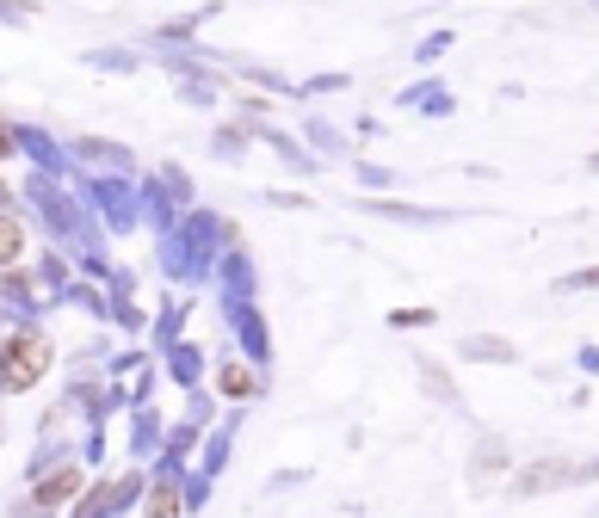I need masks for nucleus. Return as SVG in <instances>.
<instances>
[{
  "label": "nucleus",
  "instance_id": "7",
  "mask_svg": "<svg viewBox=\"0 0 599 518\" xmlns=\"http://www.w3.org/2000/svg\"><path fill=\"white\" fill-rule=\"evenodd\" d=\"M7 155H13V130H7V124H0V161H7Z\"/></svg>",
  "mask_w": 599,
  "mask_h": 518
},
{
  "label": "nucleus",
  "instance_id": "4",
  "mask_svg": "<svg viewBox=\"0 0 599 518\" xmlns=\"http://www.w3.org/2000/svg\"><path fill=\"white\" fill-rule=\"evenodd\" d=\"M19 247H25L19 222H13V216H0V266H7V259H19Z\"/></svg>",
  "mask_w": 599,
  "mask_h": 518
},
{
  "label": "nucleus",
  "instance_id": "2",
  "mask_svg": "<svg viewBox=\"0 0 599 518\" xmlns=\"http://www.w3.org/2000/svg\"><path fill=\"white\" fill-rule=\"evenodd\" d=\"M593 469H581V463H538V469H525L519 481H513V494H544V488H556V481H587Z\"/></svg>",
  "mask_w": 599,
  "mask_h": 518
},
{
  "label": "nucleus",
  "instance_id": "6",
  "mask_svg": "<svg viewBox=\"0 0 599 518\" xmlns=\"http://www.w3.org/2000/svg\"><path fill=\"white\" fill-rule=\"evenodd\" d=\"M223 389H229V395H248L254 383H248V370H229V377H223Z\"/></svg>",
  "mask_w": 599,
  "mask_h": 518
},
{
  "label": "nucleus",
  "instance_id": "3",
  "mask_svg": "<svg viewBox=\"0 0 599 518\" xmlns=\"http://www.w3.org/2000/svg\"><path fill=\"white\" fill-rule=\"evenodd\" d=\"M81 494V469H56L50 481H38V506H62Z\"/></svg>",
  "mask_w": 599,
  "mask_h": 518
},
{
  "label": "nucleus",
  "instance_id": "5",
  "mask_svg": "<svg viewBox=\"0 0 599 518\" xmlns=\"http://www.w3.org/2000/svg\"><path fill=\"white\" fill-rule=\"evenodd\" d=\"M149 518H180V488H155L149 494Z\"/></svg>",
  "mask_w": 599,
  "mask_h": 518
},
{
  "label": "nucleus",
  "instance_id": "8",
  "mask_svg": "<svg viewBox=\"0 0 599 518\" xmlns=\"http://www.w3.org/2000/svg\"><path fill=\"white\" fill-rule=\"evenodd\" d=\"M575 284H599V266H593V272H581V278H575Z\"/></svg>",
  "mask_w": 599,
  "mask_h": 518
},
{
  "label": "nucleus",
  "instance_id": "1",
  "mask_svg": "<svg viewBox=\"0 0 599 518\" xmlns=\"http://www.w3.org/2000/svg\"><path fill=\"white\" fill-rule=\"evenodd\" d=\"M50 370V340L44 333H13L7 346H0V383L7 389H31Z\"/></svg>",
  "mask_w": 599,
  "mask_h": 518
},
{
  "label": "nucleus",
  "instance_id": "9",
  "mask_svg": "<svg viewBox=\"0 0 599 518\" xmlns=\"http://www.w3.org/2000/svg\"><path fill=\"white\" fill-rule=\"evenodd\" d=\"M593 167H599V155H593Z\"/></svg>",
  "mask_w": 599,
  "mask_h": 518
}]
</instances>
